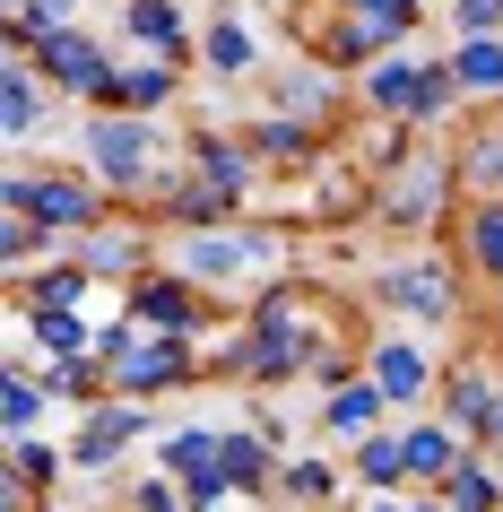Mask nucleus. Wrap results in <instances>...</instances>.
<instances>
[{"label":"nucleus","mask_w":503,"mask_h":512,"mask_svg":"<svg viewBox=\"0 0 503 512\" xmlns=\"http://www.w3.org/2000/svg\"><path fill=\"white\" fill-rule=\"evenodd\" d=\"M87 148H96V174H105L113 191H131L139 174H148V148H157V139H148L139 113H105V122L87 131Z\"/></svg>","instance_id":"nucleus-1"},{"label":"nucleus","mask_w":503,"mask_h":512,"mask_svg":"<svg viewBox=\"0 0 503 512\" xmlns=\"http://www.w3.org/2000/svg\"><path fill=\"white\" fill-rule=\"evenodd\" d=\"M35 70H44L53 87H70V96H87V87H105V79H113L105 53H96L79 27H44V35H35Z\"/></svg>","instance_id":"nucleus-2"},{"label":"nucleus","mask_w":503,"mask_h":512,"mask_svg":"<svg viewBox=\"0 0 503 512\" xmlns=\"http://www.w3.org/2000/svg\"><path fill=\"white\" fill-rule=\"evenodd\" d=\"M9 209L18 217H44V226H53V235H70V226H87V217H96V191L87 183H35V174H9Z\"/></svg>","instance_id":"nucleus-3"},{"label":"nucleus","mask_w":503,"mask_h":512,"mask_svg":"<svg viewBox=\"0 0 503 512\" xmlns=\"http://www.w3.org/2000/svg\"><path fill=\"white\" fill-rule=\"evenodd\" d=\"M443 96H451V70H417V61H382L373 70V105L382 113L425 122V113H443Z\"/></svg>","instance_id":"nucleus-4"},{"label":"nucleus","mask_w":503,"mask_h":512,"mask_svg":"<svg viewBox=\"0 0 503 512\" xmlns=\"http://www.w3.org/2000/svg\"><path fill=\"white\" fill-rule=\"evenodd\" d=\"M399 27H417V0H356V18L339 27V44H330V53L356 61V53H373V44H391Z\"/></svg>","instance_id":"nucleus-5"},{"label":"nucleus","mask_w":503,"mask_h":512,"mask_svg":"<svg viewBox=\"0 0 503 512\" xmlns=\"http://www.w3.org/2000/svg\"><path fill=\"white\" fill-rule=\"evenodd\" d=\"M139 434H148V408H96V417H87V434L79 443H70V460H79V469H105L113 452H122V443H139Z\"/></svg>","instance_id":"nucleus-6"},{"label":"nucleus","mask_w":503,"mask_h":512,"mask_svg":"<svg viewBox=\"0 0 503 512\" xmlns=\"http://www.w3.org/2000/svg\"><path fill=\"white\" fill-rule=\"evenodd\" d=\"M96 96H105L113 113H148V105H165V96H174V70H165V61H139V70H113Z\"/></svg>","instance_id":"nucleus-7"},{"label":"nucleus","mask_w":503,"mask_h":512,"mask_svg":"<svg viewBox=\"0 0 503 512\" xmlns=\"http://www.w3.org/2000/svg\"><path fill=\"white\" fill-rule=\"evenodd\" d=\"M425 374H434V365H425V348H408V339L373 348V382H382L391 400H417V391H425Z\"/></svg>","instance_id":"nucleus-8"},{"label":"nucleus","mask_w":503,"mask_h":512,"mask_svg":"<svg viewBox=\"0 0 503 512\" xmlns=\"http://www.w3.org/2000/svg\"><path fill=\"white\" fill-rule=\"evenodd\" d=\"M451 469H460V426H417V434H408V478L443 486Z\"/></svg>","instance_id":"nucleus-9"},{"label":"nucleus","mask_w":503,"mask_h":512,"mask_svg":"<svg viewBox=\"0 0 503 512\" xmlns=\"http://www.w3.org/2000/svg\"><path fill=\"white\" fill-rule=\"evenodd\" d=\"M451 87H469V96H495L503 87V44L495 35H469V44L451 53Z\"/></svg>","instance_id":"nucleus-10"},{"label":"nucleus","mask_w":503,"mask_h":512,"mask_svg":"<svg viewBox=\"0 0 503 512\" xmlns=\"http://www.w3.org/2000/svg\"><path fill=\"white\" fill-rule=\"evenodd\" d=\"M35 339H44L53 365H79V356H87V322L70 313V304H35Z\"/></svg>","instance_id":"nucleus-11"},{"label":"nucleus","mask_w":503,"mask_h":512,"mask_svg":"<svg viewBox=\"0 0 503 512\" xmlns=\"http://www.w3.org/2000/svg\"><path fill=\"white\" fill-rule=\"evenodd\" d=\"M356 478L365 486H408V434H365L356 443Z\"/></svg>","instance_id":"nucleus-12"},{"label":"nucleus","mask_w":503,"mask_h":512,"mask_svg":"<svg viewBox=\"0 0 503 512\" xmlns=\"http://www.w3.org/2000/svg\"><path fill=\"white\" fill-rule=\"evenodd\" d=\"M391 400L382 382H347L339 400H330V434H347V443H365V426H373V408Z\"/></svg>","instance_id":"nucleus-13"},{"label":"nucleus","mask_w":503,"mask_h":512,"mask_svg":"<svg viewBox=\"0 0 503 512\" xmlns=\"http://www.w3.org/2000/svg\"><path fill=\"white\" fill-rule=\"evenodd\" d=\"M443 495H451V512H495L503 504V478H495V469H477V460H460V469L443 478Z\"/></svg>","instance_id":"nucleus-14"},{"label":"nucleus","mask_w":503,"mask_h":512,"mask_svg":"<svg viewBox=\"0 0 503 512\" xmlns=\"http://www.w3.org/2000/svg\"><path fill=\"white\" fill-rule=\"evenodd\" d=\"M217 452H226V434H217V426H191V434L165 443V469H174V478H200V469H217Z\"/></svg>","instance_id":"nucleus-15"},{"label":"nucleus","mask_w":503,"mask_h":512,"mask_svg":"<svg viewBox=\"0 0 503 512\" xmlns=\"http://www.w3.org/2000/svg\"><path fill=\"white\" fill-rule=\"evenodd\" d=\"M217 460H226V478H235V495H252V486H261L269 478V443H261V434H226V452H217Z\"/></svg>","instance_id":"nucleus-16"},{"label":"nucleus","mask_w":503,"mask_h":512,"mask_svg":"<svg viewBox=\"0 0 503 512\" xmlns=\"http://www.w3.org/2000/svg\"><path fill=\"white\" fill-rule=\"evenodd\" d=\"M139 313L157 330H191V296H183V278H148L139 287Z\"/></svg>","instance_id":"nucleus-17"},{"label":"nucleus","mask_w":503,"mask_h":512,"mask_svg":"<svg viewBox=\"0 0 503 512\" xmlns=\"http://www.w3.org/2000/svg\"><path fill=\"white\" fill-rule=\"evenodd\" d=\"M495 391H486V382H477V374H451V426H477V434H486V426H495Z\"/></svg>","instance_id":"nucleus-18"},{"label":"nucleus","mask_w":503,"mask_h":512,"mask_svg":"<svg viewBox=\"0 0 503 512\" xmlns=\"http://www.w3.org/2000/svg\"><path fill=\"white\" fill-rule=\"evenodd\" d=\"M35 79H44V70H9V139H27V131H35V113H44Z\"/></svg>","instance_id":"nucleus-19"},{"label":"nucleus","mask_w":503,"mask_h":512,"mask_svg":"<svg viewBox=\"0 0 503 512\" xmlns=\"http://www.w3.org/2000/svg\"><path fill=\"white\" fill-rule=\"evenodd\" d=\"M391 296L408 304V313H425V322H434V313H443V278H434V270H417V278L399 270V278H391Z\"/></svg>","instance_id":"nucleus-20"},{"label":"nucleus","mask_w":503,"mask_h":512,"mask_svg":"<svg viewBox=\"0 0 503 512\" xmlns=\"http://www.w3.org/2000/svg\"><path fill=\"white\" fill-rule=\"evenodd\" d=\"M44 478H61V460L44 452V443H27V434H18V452H9V486H44Z\"/></svg>","instance_id":"nucleus-21"},{"label":"nucleus","mask_w":503,"mask_h":512,"mask_svg":"<svg viewBox=\"0 0 503 512\" xmlns=\"http://www.w3.org/2000/svg\"><path fill=\"white\" fill-rule=\"evenodd\" d=\"M469 252H477V270H495V278H503V209H477Z\"/></svg>","instance_id":"nucleus-22"},{"label":"nucleus","mask_w":503,"mask_h":512,"mask_svg":"<svg viewBox=\"0 0 503 512\" xmlns=\"http://www.w3.org/2000/svg\"><path fill=\"white\" fill-rule=\"evenodd\" d=\"M131 27L148 35V44H174V35H183V18H174V0H131Z\"/></svg>","instance_id":"nucleus-23"},{"label":"nucleus","mask_w":503,"mask_h":512,"mask_svg":"<svg viewBox=\"0 0 503 512\" xmlns=\"http://www.w3.org/2000/svg\"><path fill=\"white\" fill-rule=\"evenodd\" d=\"M35 417H44V382H35V374H9V434H27Z\"/></svg>","instance_id":"nucleus-24"},{"label":"nucleus","mask_w":503,"mask_h":512,"mask_svg":"<svg viewBox=\"0 0 503 512\" xmlns=\"http://www.w3.org/2000/svg\"><path fill=\"white\" fill-rule=\"evenodd\" d=\"M209 70H226V79L252 70V35H243V27H217V35H209Z\"/></svg>","instance_id":"nucleus-25"},{"label":"nucleus","mask_w":503,"mask_h":512,"mask_svg":"<svg viewBox=\"0 0 503 512\" xmlns=\"http://www.w3.org/2000/svg\"><path fill=\"white\" fill-rule=\"evenodd\" d=\"M287 495H295V504H321V495H330V460H295V469H287Z\"/></svg>","instance_id":"nucleus-26"},{"label":"nucleus","mask_w":503,"mask_h":512,"mask_svg":"<svg viewBox=\"0 0 503 512\" xmlns=\"http://www.w3.org/2000/svg\"><path fill=\"white\" fill-rule=\"evenodd\" d=\"M451 18H460V35H495L503 27V0H451Z\"/></svg>","instance_id":"nucleus-27"},{"label":"nucleus","mask_w":503,"mask_h":512,"mask_svg":"<svg viewBox=\"0 0 503 512\" xmlns=\"http://www.w3.org/2000/svg\"><path fill=\"white\" fill-rule=\"evenodd\" d=\"M87 296V270H53V278H35V304H79Z\"/></svg>","instance_id":"nucleus-28"},{"label":"nucleus","mask_w":503,"mask_h":512,"mask_svg":"<svg viewBox=\"0 0 503 512\" xmlns=\"http://www.w3.org/2000/svg\"><path fill=\"white\" fill-rule=\"evenodd\" d=\"M183 486H165V478H148V486H131V512H191V504H174Z\"/></svg>","instance_id":"nucleus-29"},{"label":"nucleus","mask_w":503,"mask_h":512,"mask_svg":"<svg viewBox=\"0 0 503 512\" xmlns=\"http://www.w3.org/2000/svg\"><path fill=\"white\" fill-rule=\"evenodd\" d=\"M261 148H269V157H295V148H304V131H295V122H261Z\"/></svg>","instance_id":"nucleus-30"},{"label":"nucleus","mask_w":503,"mask_h":512,"mask_svg":"<svg viewBox=\"0 0 503 512\" xmlns=\"http://www.w3.org/2000/svg\"><path fill=\"white\" fill-rule=\"evenodd\" d=\"M61 9H70V0H35L27 18H44V27H61Z\"/></svg>","instance_id":"nucleus-31"},{"label":"nucleus","mask_w":503,"mask_h":512,"mask_svg":"<svg viewBox=\"0 0 503 512\" xmlns=\"http://www.w3.org/2000/svg\"><path fill=\"white\" fill-rule=\"evenodd\" d=\"M373 512H417V504H373Z\"/></svg>","instance_id":"nucleus-32"},{"label":"nucleus","mask_w":503,"mask_h":512,"mask_svg":"<svg viewBox=\"0 0 503 512\" xmlns=\"http://www.w3.org/2000/svg\"><path fill=\"white\" fill-rule=\"evenodd\" d=\"M191 512H217V504H191Z\"/></svg>","instance_id":"nucleus-33"},{"label":"nucleus","mask_w":503,"mask_h":512,"mask_svg":"<svg viewBox=\"0 0 503 512\" xmlns=\"http://www.w3.org/2000/svg\"><path fill=\"white\" fill-rule=\"evenodd\" d=\"M417 512H434V504H417Z\"/></svg>","instance_id":"nucleus-34"}]
</instances>
